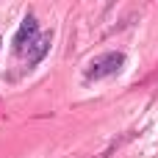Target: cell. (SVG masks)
I'll use <instances>...</instances> for the list:
<instances>
[{"label":"cell","mask_w":158,"mask_h":158,"mask_svg":"<svg viewBox=\"0 0 158 158\" xmlns=\"http://www.w3.org/2000/svg\"><path fill=\"white\" fill-rule=\"evenodd\" d=\"M0 44H3V42H0Z\"/></svg>","instance_id":"277c9868"},{"label":"cell","mask_w":158,"mask_h":158,"mask_svg":"<svg viewBox=\"0 0 158 158\" xmlns=\"http://www.w3.org/2000/svg\"><path fill=\"white\" fill-rule=\"evenodd\" d=\"M50 44H53V31L42 33V36L28 47V69H33V67H39V64L44 61V56L50 53Z\"/></svg>","instance_id":"3957f363"},{"label":"cell","mask_w":158,"mask_h":158,"mask_svg":"<svg viewBox=\"0 0 158 158\" xmlns=\"http://www.w3.org/2000/svg\"><path fill=\"white\" fill-rule=\"evenodd\" d=\"M122 67H125V53L108 50V53H103V56H97V58H92V61L86 64L83 78H86V81H103V78L117 75Z\"/></svg>","instance_id":"6da1fadb"},{"label":"cell","mask_w":158,"mask_h":158,"mask_svg":"<svg viewBox=\"0 0 158 158\" xmlns=\"http://www.w3.org/2000/svg\"><path fill=\"white\" fill-rule=\"evenodd\" d=\"M36 39H39V22H36L33 14H25V19L19 22V28H17V33H14V53H17V56L28 53V47H31Z\"/></svg>","instance_id":"7a4b0ae2"}]
</instances>
